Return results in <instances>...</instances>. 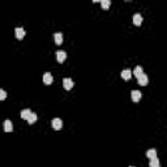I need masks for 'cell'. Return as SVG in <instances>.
Masks as SVG:
<instances>
[{"mask_svg": "<svg viewBox=\"0 0 167 167\" xmlns=\"http://www.w3.org/2000/svg\"><path fill=\"white\" fill-rule=\"evenodd\" d=\"M30 114H31L30 110H29V108H25V110H22V111H21V114H20V115H21V118H22V119L28 120L29 116H30Z\"/></svg>", "mask_w": 167, "mask_h": 167, "instance_id": "cell-12", "label": "cell"}, {"mask_svg": "<svg viewBox=\"0 0 167 167\" xmlns=\"http://www.w3.org/2000/svg\"><path fill=\"white\" fill-rule=\"evenodd\" d=\"M146 157L150 158V159L154 158V157H157V150H155V149H149L148 152H146Z\"/></svg>", "mask_w": 167, "mask_h": 167, "instance_id": "cell-14", "label": "cell"}, {"mask_svg": "<svg viewBox=\"0 0 167 167\" xmlns=\"http://www.w3.org/2000/svg\"><path fill=\"white\" fill-rule=\"evenodd\" d=\"M54 38H55V43L56 44H62L63 43V34L62 33H56Z\"/></svg>", "mask_w": 167, "mask_h": 167, "instance_id": "cell-16", "label": "cell"}, {"mask_svg": "<svg viewBox=\"0 0 167 167\" xmlns=\"http://www.w3.org/2000/svg\"><path fill=\"white\" fill-rule=\"evenodd\" d=\"M142 73H144L142 67H140V65H137L136 68H135V71H133V74H135L136 77H140V76H141Z\"/></svg>", "mask_w": 167, "mask_h": 167, "instance_id": "cell-15", "label": "cell"}, {"mask_svg": "<svg viewBox=\"0 0 167 167\" xmlns=\"http://www.w3.org/2000/svg\"><path fill=\"white\" fill-rule=\"evenodd\" d=\"M142 22V16L140 15V13H136V15L133 16V24L136 25V26H140Z\"/></svg>", "mask_w": 167, "mask_h": 167, "instance_id": "cell-8", "label": "cell"}, {"mask_svg": "<svg viewBox=\"0 0 167 167\" xmlns=\"http://www.w3.org/2000/svg\"><path fill=\"white\" fill-rule=\"evenodd\" d=\"M15 34H16V38H17V39H22V38L25 37V30L22 28H16Z\"/></svg>", "mask_w": 167, "mask_h": 167, "instance_id": "cell-7", "label": "cell"}, {"mask_svg": "<svg viewBox=\"0 0 167 167\" xmlns=\"http://www.w3.org/2000/svg\"><path fill=\"white\" fill-rule=\"evenodd\" d=\"M121 77L124 78V80H129L131 77H132V71L131 69H124L123 72H121Z\"/></svg>", "mask_w": 167, "mask_h": 167, "instance_id": "cell-10", "label": "cell"}, {"mask_svg": "<svg viewBox=\"0 0 167 167\" xmlns=\"http://www.w3.org/2000/svg\"><path fill=\"white\" fill-rule=\"evenodd\" d=\"M101 5H102L103 9H108L110 5H111V1H110V0H102V1H101Z\"/></svg>", "mask_w": 167, "mask_h": 167, "instance_id": "cell-17", "label": "cell"}, {"mask_svg": "<svg viewBox=\"0 0 167 167\" xmlns=\"http://www.w3.org/2000/svg\"><path fill=\"white\" fill-rule=\"evenodd\" d=\"M52 81H54L52 74L48 73V72H46V73L43 74V82L46 84V85H51V84H52Z\"/></svg>", "mask_w": 167, "mask_h": 167, "instance_id": "cell-6", "label": "cell"}, {"mask_svg": "<svg viewBox=\"0 0 167 167\" xmlns=\"http://www.w3.org/2000/svg\"><path fill=\"white\" fill-rule=\"evenodd\" d=\"M137 82H139V85H141V86H146L149 82V78L148 76H146L145 73H142L140 77H137Z\"/></svg>", "mask_w": 167, "mask_h": 167, "instance_id": "cell-2", "label": "cell"}, {"mask_svg": "<svg viewBox=\"0 0 167 167\" xmlns=\"http://www.w3.org/2000/svg\"><path fill=\"white\" fill-rule=\"evenodd\" d=\"M63 85H64V89L65 90H71L72 87H73L74 84H73V81H72L71 78L67 77V78H64V80H63Z\"/></svg>", "mask_w": 167, "mask_h": 167, "instance_id": "cell-4", "label": "cell"}, {"mask_svg": "<svg viewBox=\"0 0 167 167\" xmlns=\"http://www.w3.org/2000/svg\"><path fill=\"white\" fill-rule=\"evenodd\" d=\"M51 125H52L54 129L59 131V129H62L63 128V120L62 119H59V118H55V119H52V121H51Z\"/></svg>", "mask_w": 167, "mask_h": 167, "instance_id": "cell-1", "label": "cell"}, {"mask_svg": "<svg viewBox=\"0 0 167 167\" xmlns=\"http://www.w3.org/2000/svg\"><path fill=\"white\" fill-rule=\"evenodd\" d=\"M37 119H38L37 118V114H35V112H31L30 116H29V119H28V123L31 125V124H34L35 121H37Z\"/></svg>", "mask_w": 167, "mask_h": 167, "instance_id": "cell-13", "label": "cell"}, {"mask_svg": "<svg viewBox=\"0 0 167 167\" xmlns=\"http://www.w3.org/2000/svg\"><path fill=\"white\" fill-rule=\"evenodd\" d=\"M131 167H133V166H131Z\"/></svg>", "mask_w": 167, "mask_h": 167, "instance_id": "cell-19", "label": "cell"}, {"mask_svg": "<svg viewBox=\"0 0 167 167\" xmlns=\"http://www.w3.org/2000/svg\"><path fill=\"white\" fill-rule=\"evenodd\" d=\"M149 166L150 167H161V163H159V159H158V157H154L150 159V163H149Z\"/></svg>", "mask_w": 167, "mask_h": 167, "instance_id": "cell-11", "label": "cell"}, {"mask_svg": "<svg viewBox=\"0 0 167 167\" xmlns=\"http://www.w3.org/2000/svg\"><path fill=\"white\" fill-rule=\"evenodd\" d=\"M56 59H58V62H59V63H63L65 59H67V52H65V51H63V50L58 51V52H56Z\"/></svg>", "mask_w": 167, "mask_h": 167, "instance_id": "cell-3", "label": "cell"}, {"mask_svg": "<svg viewBox=\"0 0 167 167\" xmlns=\"http://www.w3.org/2000/svg\"><path fill=\"white\" fill-rule=\"evenodd\" d=\"M5 98H7V93L3 89H0V101H4Z\"/></svg>", "mask_w": 167, "mask_h": 167, "instance_id": "cell-18", "label": "cell"}, {"mask_svg": "<svg viewBox=\"0 0 167 167\" xmlns=\"http://www.w3.org/2000/svg\"><path fill=\"white\" fill-rule=\"evenodd\" d=\"M4 131L5 132H12L13 131V124L11 120H5L4 121Z\"/></svg>", "mask_w": 167, "mask_h": 167, "instance_id": "cell-9", "label": "cell"}, {"mask_svg": "<svg viewBox=\"0 0 167 167\" xmlns=\"http://www.w3.org/2000/svg\"><path fill=\"white\" fill-rule=\"evenodd\" d=\"M131 97H132L133 102H139L140 99H141V91H139V90H132V91H131Z\"/></svg>", "mask_w": 167, "mask_h": 167, "instance_id": "cell-5", "label": "cell"}]
</instances>
